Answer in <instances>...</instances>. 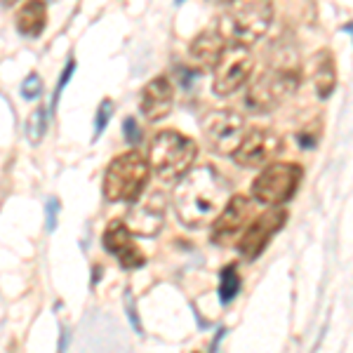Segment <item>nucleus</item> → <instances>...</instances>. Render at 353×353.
<instances>
[{
	"instance_id": "obj_1",
	"label": "nucleus",
	"mask_w": 353,
	"mask_h": 353,
	"mask_svg": "<svg viewBox=\"0 0 353 353\" xmlns=\"http://www.w3.org/2000/svg\"><path fill=\"white\" fill-rule=\"evenodd\" d=\"M231 198L229 181L212 165L189 170L174 189L176 217L189 229H203L212 224L221 208Z\"/></svg>"
},
{
	"instance_id": "obj_2",
	"label": "nucleus",
	"mask_w": 353,
	"mask_h": 353,
	"mask_svg": "<svg viewBox=\"0 0 353 353\" xmlns=\"http://www.w3.org/2000/svg\"><path fill=\"white\" fill-rule=\"evenodd\" d=\"M149 179V161L139 151H128L109 163L101 191H104V198L109 203H134L146 191Z\"/></svg>"
},
{
	"instance_id": "obj_3",
	"label": "nucleus",
	"mask_w": 353,
	"mask_h": 353,
	"mask_svg": "<svg viewBox=\"0 0 353 353\" xmlns=\"http://www.w3.org/2000/svg\"><path fill=\"white\" fill-rule=\"evenodd\" d=\"M301 73L297 64L273 61L271 68L259 73L245 94V109L250 113H269L283 104V99L297 92Z\"/></svg>"
},
{
	"instance_id": "obj_4",
	"label": "nucleus",
	"mask_w": 353,
	"mask_h": 353,
	"mask_svg": "<svg viewBox=\"0 0 353 353\" xmlns=\"http://www.w3.org/2000/svg\"><path fill=\"white\" fill-rule=\"evenodd\" d=\"M198 158V144L176 130H161L151 141L149 168L163 181L181 179Z\"/></svg>"
},
{
	"instance_id": "obj_5",
	"label": "nucleus",
	"mask_w": 353,
	"mask_h": 353,
	"mask_svg": "<svg viewBox=\"0 0 353 353\" xmlns=\"http://www.w3.org/2000/svg\"><path fill=\"white\" fill-rule=\"evenodd\" d=\"M273 21V0H231L221 33L233 38V43L252 45L266 36Z\"/></svg>"
},
{
	"instance_id": "obj_6",
	"label": "nucleus",
	"mask_w": 353,
	"mask_h": 353,
	"mask_svg": "<svg viewBox=\"0 0 353 353\" xmlns=\"http://www.w3.org/2000/svg\"><path fill=\"white\" fill-rule=\"evenodd\" d=\"M304 170L297 163H269L259 172L257 179L252 181V198L261 205L278 208V205L288 203L294 198Z\"/></svg>"
},
{
	"instance_id": "obj_7",
	"label": "nucleus",
	"mask_w": 353,
	"mask_h": 353,
	"mask_svg": "<svg viewBox=\"0 0 353 353\" xmlns=\"http://www.w3.org/2000/svg\"><path fill=\"white\" fill-rule=\"evenodd\" d=\"M254 71V59L248 45L231 43L221 50L217 64L212 66V92L217 97H229L250 81Z\"/></svg>"
},
{
	"instance_id": "obj_8",
	"label": "nucleus",
	"mask_w": 353,
	"mask_h": 353,
	"mask_svg": "<svg viewBox=\"0 0 353 353\" xmlns=\"http://www.w3.org/2000/svg\"><path fill=\"white\" fill-rule=\"evenodd\" d=\"M201 130L210 149L219 156H231L245 134V118L229 109L210 111L201 121Z\"/></svg>"
},
{
	"instance_id": "obj_9",
	"label": "nucleus",
	"mask_w": 353,
	"mask_h": 353,
	"mask_svg": "<svg viewBox=\"0 0 353 353\" xmlns=\"http://www.w3.org/2000/svg\"><path fill=\"white\" fill-rule=\"evenodd\" d=\"M281 151H283V139L273 132V130L252 128V130H245L241 144L236 146L231 158H233V163L241 165V168L254 170V168L269 165Z\"/></svg>"
},
{
	"instance_id": "obj_10",
	"label": "nucleus",
	"mask_w": 353,
	"mask_h": 353,
	"mask_svg": "<svg viewBox=\"0 0 353 353\" xmlns=\"http://www.w3.org/2000/svg\"><path fill=\"white\" fill-rule=\"evenodd\" d=\"M288 224V210L283 208H271L266 212H261L257 219L250 226H245L241 241H238V252L243 259L254 261L264 254V250L269 248L278 231Z\"/></svg>"
},
{
	"instance_id": "obj_11",
	"label": "nucleus",
	"mask_w": 353,
	"mask_h": 353,
	"mask_svg": "<svg viewBox=\"0 0 353 353\" xmlns=\"http://www.w3.org/2000/svg\"><path fill=\"white\" fill-rule=\"evenodd\" d=\"M250 214H252V201L243 193L238 196H231L226 205L221 208V212L217 214V219L212 221V233H210V241L214 245H226L236 243V238L245 231L250 221Z\"/></svg>"
},
{
	"instance_id": "obj_12",
	"label": "nucleus",
	"mask_w": 353,
	"mask_h": 353,
	"mask_svg": "<svg viewBox=\"0 0 353 353\" xmlns=\"http://www.w3.org/2000/svg\"><path fill=\"white\" fill-rule=\"evenodd\" d=\"M165 208H168V201H165V193L161 191H151L144 201H134L132 210L128 212V219H125V226L130 229L132 236H158L165 224Z\"/></svg>"
},
{
	"instance_id": "obj_13",
	"label": "nucleus",
	"mask_w": 353,
	"mask_h": 353,
	"mask_svg": "<svg viewBox=\"0 0 353 353\" xmlns=\"http://www.w3.org/2000/svg\"><path fill=\"white\" fill-rule=\"evenodd\" d=\"M101 245H104L106 252L118 257V264H121L125 271L141 269V266L146 264L144 252L132 243V233H130L123 219L109 221V226L104 229V236H101Z\"/></svg>"
},
{
	"instance_id": "obj_14",
	"label": "nucleus",
	"mask_w": 353,
	"mask_h": 353,
	"mask_svg": "<svg viewBox=\"0 0 353 353\" xmlns=\"http://www.w3.org/2000/svg\"><path fill=\"white\" fill-rule=\"evenodd\" d=\"M174 106V85L170 83V78L158 76L144 85L139 97V111L146 121L158 123L163 118H168L172 113Z\"/></svg>"
},
{
	"instance_id": "obj_15",
	"label": "nucleus",
	"mask_w": 353,
	"mask_h": 353,
	"mask_svg": "<svg viewBox=\"0 0 353 353\" xmlns=\"http://www.w3.org/2000/svg\"><path fill=\"white\" fill-rule=\"evenodd\" d=\"M309 76L316 90V97L325 101L337 90V64L330 50H318L309 61Z\"/></svg>"
},
{
	"instance_id": "obj_16",
	"label": "nucleus",
	"mask_w": 353,
	"mask_h": 353,
	"mask_svg": "<svg viewBox=\"0 0 353 353\" xmlns=\"http://www.w3.org/2000/svg\"><path fill=\"white\" fill-rule=\"evenodd\" d=\"M226 48V38L219 28H205V31L198 33L196 38L191 41V48H189V54L193 61H198L201 66H208L212 68L217 64L221 50Z\"/></svg>"
},
{
	"instance_id": "obj_17",
	"label": "nucleus",
	"mask_w": 353,
	"mask_h": 353,
	"mask_svg": "<svg viewBox=\"0 0 353 353\" xmlns=\"http://www.w3.org/2000/svg\"><path fill=\"white\" fill-rule=\"evenodd\" d=\"M14 24L24 38L43 36L45 26H48V5L43 0H26L14 17Z\"/></svg>"
},
{
	"instance_id": "obj_18",
	"label": "nucleus",
	"mask_w": 353,
	"mask_h": 353,
	"mask_svg": "<svg viewBox=\"0 0 353 353\" xmlns=\"http://www.w3.org/2000/svg\"><path fill=\"white\" fill-rule=\"evenodd\" d=\"M241 292V276H238V269L233 264L224 266L219 271V301L221 306H229L233 299Z\"/></svg>"
},
{
	"instance_id": "obj_19",
	"label": "nucleus",
	"mask_w": 353,
	"mask_h": 353,
	"mask_svg": "<svg viewBox=\"0 0 353 353\" xmlns=\"http://www.w3.org/2000/svg\"><path fill=\"white\" fill-rule=\"evenodd\" d=\"M48 109L45 106H38L36 111L28 116V121H26V139L31 141L33 146L36 144H41L43 141V137L48 134Z\"/></svg>"
},
{
	"instance_id": "obj_20",
	"label": "nucleus",
	"mask_w": 353,
	"mask_h": 353,
	"mask_svg": "<svg viewBox=\"0 0 353 353\" xmlns=\"http://www.w3.org/2000/svg\"><path fill=\"white\" fill-rule=\"evenodd\" d=\"M113 116V101L111 99H101L99 101V109H97V116H94V141L104 134L106 125H109Z\"/></svg>"
},
{
	"instance_id": "obj_21",
	"label": "nucleus",
	"mask_w": 353,
	"mask_h": 353,
	"mask_svg": "<svg viewBox=\"0 0 353 353\" xmlns=\"http://www.w3.org/2000/svg\"><path fill=\"white\" fill-rule=\"evenodd\" d=\"M73 71H76V59L73 57H68V61H66V66H64V71H61V76H59V83H57V88H54V94H52V113L57 111V104H59V97L61 92L66 90V85L68 81H71V76H73Z\"/></svg>"
},
{
	"instance_id": "obj_22",
	"label": "nucleus",
	"mask_w": 353,
	"mask_h": 353,
	"mask_svg": "<svg viewBox=\"0 0 353 353\" xmlns=\"http://www.w3.org/2000/svg\"><path fill=\"white\" fill-rule=\"evenodd\" d=\"M41 94H43V78L38 76V73H28L24 78V83H21V97H24L26 101H33Z\"/></svg>"
},
{
	"instance_id": "obj_23",
	"label": "nucleus",
	"mask_w": 353,
	"mask_h": 353,
	"mask_svg": "<svg viewBox=\"0 0 353 353\" xmlns=\"http://www.w3.org/2000/svg\"><path fill=\"white\" fill-rule=\"evenodd\" d=\"M123 301H125V316H128L130 325H132V330L137 334H144V327H141V321H139V313H137V301H134L130 290H125Z\"/></svg>"
},
{
	"instance_id": "obj_24",
	"label": "nucleus",
	"mask_w": 353,
	"mask_h": 353,
	"mask_svg": "<svg viewBox=\"0 0 353 353\" xmlns=\"http://www.w3.org/2000/svg\"><path fill=\"white\" fill-rule=\"evenodd\" d=\"M59 212H61V203L57 198H48L45 203V229L48 233H54L57 231V221H59Z\"/></svg>"
},
{
	"instance_id": "obj_25",
	"label": "nucleus",
	"mask_w": 353,
	"mask_h": 353,
	"mask_svg": "<svg viewBox=\"0 0 353 353\" xmlns=\"http://www.w3.org/2000/svg\"><path fill=\"white\" fill-rule=\"evenodd\" d=\"M123 134H125V141H128L130 146H137L141 141V130H139V125H137V121L132 116L123 121Z\"/></svg>"
},
{
	"instance_id": "obj_26",
	"label": "nucleus",
	"mask_w": 353,
	"mask_h": 353,
	"mask_svg": "<svg viewBox=\"0 0 353 353\" xmlns=\"http://www.w3.org/2000/svg\"><path fill=\"white\" fill-rule=\"evenodd\" d=\"M318 139H321V125H318L316 130L304 128V130H301V132L297 134V144L301 146V149H316Z\"/></svg>"
},
{
	"instance_id": "obj_27",
	"label": "nucleus",
	"mask_w": 353,
	"mask_h": 353,
	"mask_svg": "<svg viewBox=\"0 0 353 353\" xmlns=\"http://www.w3.org/2000/svg\"><path fill=\"white\" fill-rule=\"evenodd\" d=\"M66 349H68V330L61 327V332H59V349H57V353H66Z\"/></svg>"
},
{
	"instance_id": "obj_28",
	"label": "nucleus",
	"mask_w": 353,
	"mask_h": 353,
	"mask_svg": "<svg viewBox=\"0 0 353 353\" xmlns=\"http://www.w3.org/2000/svg\"><path fill=\"white\" fill-rule=\"evenodd\" d=\"M17 3H19V0H0V5H3V8H14Z\"/></svg>"
},
{
	"instance_id": "obj_29",
	"label": "nucleus",
	"mask_w": 353,
	"mask_h": 353,
	"mask_svg": "<svg viewBox=\"0 0 353 353\" xmlns=\"http://www.w3.org/2000/svg\"><path fill=\"white\" fill-rule=\"evenodd\" d=\"M212 3H214V5H229L231 0H212Z\"/></svg>"
},
{
	"instance_id": "obj_30",
	"label": "nucleus",
	"mask_w": 353,
	"mask_h": 353,
	"mask_svg": "<svg viewBox=\"0 0 353 353\" xmlns=\"http://www.w3.org/2000/svg\"><path fill=\"white\" fill-rule=\"evenodd\" d=\"M176 3H184V0H176Z\"/></svg>"
}]
</instances>
